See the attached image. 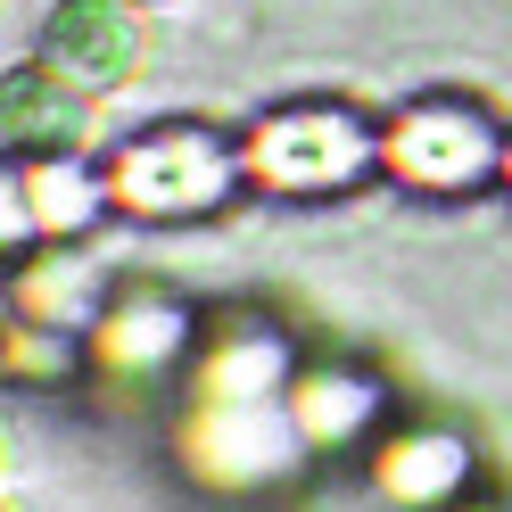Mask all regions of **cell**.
I'll use <instances>...</instances> for the list:
<instances>
[{"label":"cell","instance_id":"6da1fadb","mask_svg":"<svg viewBox=\"0 0 512 512\" xmlns=\"http://www.w3.org/2000/svg\"><path fill=\"white\" fill-rule=\"evenodd\" d=\"M42 67L83 91H124L149 75V17L141 0H58L42 17Z\"/></svg>","mask_w":512,"mask_h":512},{"label":"cell","instance_id":"7a4b0ae2","mask_svg":"<svg viewBox=\"0 0 512 512\" xmlns=\"http://www.w3.org/2000/svg\"><path fill=\"white\" fill-rule=\"evenodd\" d=\"M108 190L141 215H199L232 190V149L207 133H157L141 149H124V166L108 174Z\"/></svg>","mask_w":512,"mask_h":512},{"label":"cell","instance_id":"3957f363","mask_svg":"<svg viewBox=\"0 0 512 512\" xmlns=\"http://www.w3.org/2000/svg\"><path fill=\"white\" fill-rule=\"evenodd\" d=\"M91 100L100 91L67 83L58 67H17L9 75V141L34 149V157H75L100 124H91Z\"/></svg>","mask_w":512,"mask_h":512},{"label":"cell","instance_id":"277c9868","mask_svg":"<svg viewBox=\"0 0 512 512\" xmlns=\"http://www.w3.org/2000/svg\"><path fill=\"white\" fill-rule=\"evenodd\" d=\"M364 157H372L364 133H356V124H339V116H273L265 141H256V174H273V182H290V190H314V182L356 174Z\"/></svg>","mask_w":512,"mask_h":512},{"label":"cell","instance_id":"5b68a950","mask_svg":"<svg viewBox=\"0 0 512 512\" xmlns=\"http://www.w3.org/2000/svg\"><path fill=\"white\" fill-rule=\"evenodd\" d=\"M389 157H397V166H405L413 182H471V174L496 157V141L479 133L471 116H455V108H430V116H405V124H397Z\"/></svg>","mask_w":512,"mask_h":512},{"label":"cell","instance_id":"8992f818","mask_svg":"<svg viewBox=\"0 0 512 512\" xmlns=\"http://www.w3.org/2000/svg\"><path fill=\"white\" fill-rule=\"evenodd\" d=\"M463 446L455 438H397L389 455H380V488H389L397 504H438L446 488L463 479Z\"/></svg>","mask_w":512,"mask_h":512},{"label":"cell","instance_id":"52a82bcc","mask_svg":"<svg viewBox=\"0 0 512 512\" xmlns=\"http://www.w3.org/2000/svg\"><path fill=\"white\" fill-rule=\"evenodd\" d=\"M174 347H182V314L174 306H124V314L100 323V364H116V372H157Z\"/></svg>","mask_w":512,"mask_h":512},{"label":"cell","instance_id":"ba28073f","mask_svg":"<svg viewBox=\"0 0 512 512\" xmlns=\"http://www.w3.org/2000/svg\"><path fill=\"white\" fill-rule=\"evenodd\" d=\"M364 413H372V389H364V380H339V372H331V380H306V389H298V430H306L314 446L347 438Z\"/></svg>","mask_w":512,"mask_h":512},{"label":"cell","instance_id":"9c48e42d","mask_svg":"<svg viewBox=\"0 0 512 512\" xmlns=\"http://www.w3.org/2000/svg\"><path fill=\"white\" fill-rule=\"evenodd\" d=\"M141 9H174V0H141Z\"/></svg>","mask_w":512,"mask_h":512}]
</instances>
